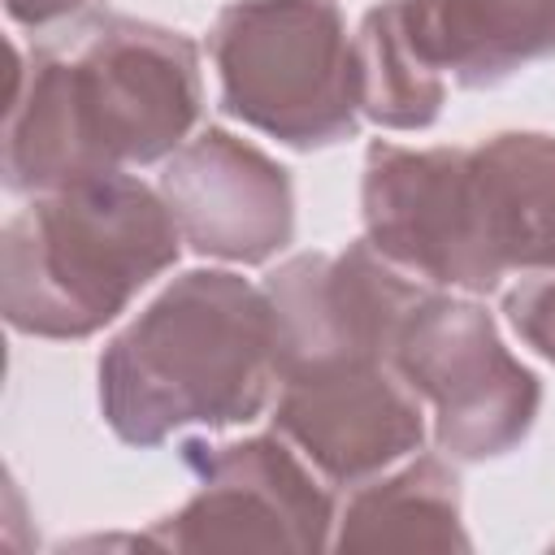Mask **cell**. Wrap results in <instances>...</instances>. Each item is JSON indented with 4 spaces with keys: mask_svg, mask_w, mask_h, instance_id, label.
<instances>
[{
    "mask_svg": "<svg viewBox=\"0 0 555 555\" xmlns=\"http://www.w3.org/2000/svg\"><path fill=\"white\" fill-rule=\"evenodd\" d=\"M369 234L429 282L494 291L512 269H555V139L499 134L481 147L377 143L364 178Z\"/></svg>",
    "mask_w": 555,
    "mask_h": 555,
    "instance_id": "obj_1",
    "label": "cell"
},
{
    "mask_svg": "<svg viewBox=\"0 0 555 555\" xmlns=\"http://www.w3.org/2000/svg\"><path fill=\"white\" fill-rule=\"evenodd\" d=\"M199 108L195 48L182 35L108 17L35 56L30 95L9 113V182L65 186L121 173L182 143Z\"/></svg>",
    "mask_w": 555,
    "mask_h": 555,
    "instance_id": "obj_2",
    "label": "cell"
},
{
    "mask_svg": "<svg viewBox=\"0 0 555 555\" xmlns=\"http://www.w3.org/2000/svg\"><path fill=\"white\" fill-rule=\"evenodd\" d=\"M278 377L269 291L234 273H186L100 360L108 425L160 442L178 425H234L260 412Z\"/></svg>",
    "mask_w": 555,
    "mask_h": 555,
    "instance_id": "obj_3",
    "label": "cell"
},
{
    "mask_svg": "<svg viewBox=\"0 0 555 555\" xmlns=\"http://www.w3.org/2000/svg\"><path fill=\"white\" fill-rule=\"evenodd\" d=\"M173 256L169 204L126 173H87L9 221L4 312L26 334H91Z\"/></svg>",
    "mask_w": 555,
    "mask_h": 555,
    "instance_id": "obj_4",
    "label": "cell"
},
{
    "mask_svg": "<svg viewBox=\"0 0 555 555\" xmlns=\"http://www.w3.org/2000/svg\"><path fill=\"white\" fill-rule=\"evenodd\" d=\"M555 52V0H390L364 17L360 113L382 126H429L442 78L494 82Z\"/></svg>",
    "mask_w": 555,
    "mask_h": 555,
    "instance_id": "obj_5",
    "label": "cell"
},
{
    "mask_svg": "<svg viewBox=\"0 0 555 555\" xmlns=\"http://www.w3.org/2000/svg\"><path fill=\"white\" fill-rule=\"evenodd\" d=\"M225 113L295 143H330L356 126L360 56L334 0H243L212 30Z\"/></svg>",
    "mask_w": 555,
    "mask_h": 555,
    "instance_id": "obj_6",
    "label": "cell"
},
{
    "mask_svg": "<svg viewBox=\"0 0 555 555\" xmlns=\"http://www.w3.org/2000/svg\"><path fill=\"white\" fill-rule=\"evenodd\" d=\"M395 364L416 395L438 403V438L455 455H499L538 408L525 373L473 304L421 295L395 338Z\"/></svg>",
    "mask_w": 555,
    "mask_h": 555,
    "instance_id": "obj_7",
    "label": "cell"
},
{
    "mask_svg": "<svg viewBox=\"0 0 555 555\" xmlns=\"http://www.w3.org/2000/svg\"><path fill=\"white\" fill-rule=\"evenodd\" d=\"M278 429L330 477L373 473L421 442V395L386 356H330L286 369Z\"/></svg>",
    "mask_w": 555,
    "mask_h": 555,
    "instance_id": "obj_8",
    "label": "cell"
},
{
    "mask_svg": "<svg viewBox=\"0 0 555 555\" xmlns=\"http://www.w3.org/2000/svg\"><path fill=\"white\" fill-rule=\"evenodd\" d=\"M182 234L225 260H264L291 238V186L256 147L208 130L165 173Z\"/></svg>",
    "mask_w": 555,
    "mask_h": 555,
    "instance_id": "obj_9",
    "label": "cell"
},
{
    "mask_svg": "<svg viewBox=\"0 0 555 555\" xmlns=\"http://www.w3.org/2000/svg\"><path fill=\"white\" fill-rule=\"evenodd\" d=\"M507 312H512L516 330L555 360V269L542 273L538 282L520 286L516 295H507Z\"/></svg>",
    "mask_w": 555,
    "mask_h": 555,
    "instance_id": "obj_10",
    "label": "cell"
},
{
    "mask_svg": "<svg viewBox=\"0 0 555 555\" xmlns=\"http://www.w3.org/2000/svg\"><path fill=\"white\" fill-rule=\"evenodd\" d=\"M82 4H91V0H9L13 17L35 22V26H48V22L65 17V13H78Z\"/></svg>",
    "mask_w": 555,
    "mask_h": 555,
    "instance_id": "obj_11",
    "label": "cell"
}]
</instances>
